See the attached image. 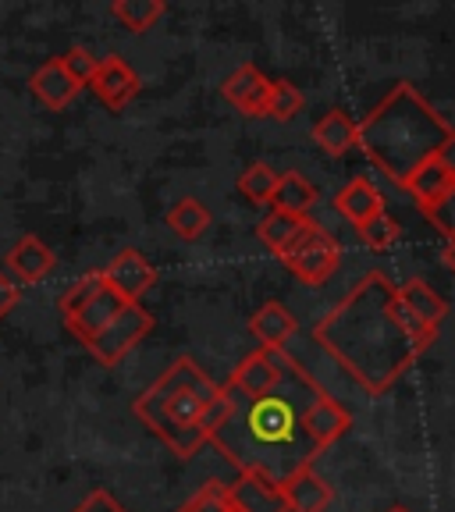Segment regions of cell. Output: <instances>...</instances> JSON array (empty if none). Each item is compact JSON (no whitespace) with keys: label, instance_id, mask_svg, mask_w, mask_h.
Here are the masks:
<instances>
[{"label":"cell","instance_id":"30","mask_svg":"<svg viewBox=\"0 0 455 512\" xmlns=\"http://www.w3.org/2000/svg\"><path fill=\"white\" fill-rule=\"evenodd\" d=\"M420 214H424L427 221H431L434 228L445 235V239H455V185L448 192H441L434 203H424V207H420Z\"/></svg>","mask_w":455,"mask_h":512},{"label":"cell","instance_id":"5","mask_svg":"<svg viewBox=\"0 0 455 512\" xmlns=\"http://www.w3.org/2000/svg\"><path fill=\"white\" fill-rule=\"evenodd\" d=\"M288 271L296 274L303 285H324L331 274L342 264V246L331 239V232H324L320 224L306 221V228L299 232V239L278 256Z\"/></svg>","mask_w":455,"mask_h":512},{"label":"cell","instance_id":"15","mask_svg":"<svg viewBox=\"0 0 455 512\" xmlns=\"http://www.w3.org/2000/svg\"><path fill=\"white\" fill-rule=\"evenodd\" d=\"M125 306L128 303H121L111 288L104 285V292H100V296H93L79 313H75V317L64 320V328L72 331V335L79 338L82 345H86V342H93V338L100 335V331H104L107 324H111V320L118 317L121 310H125Z\"/></svg>","mask_w":455,"mask_h":512},{"label":"cell","instance_id":"12","mask_svg":"<svg viewBox=\"0 0 455 512\" xmlns=\"http://www.w3.org/2000/svg\"><path fill=\"white\" fill-rule=\"evenodd\" d=\"M349 427H352L349 409H345L342 402L331 399L328 392H320L317 399H313V406L306 409V416H303V431H306V438H310V445L317 448V452H324V448L335 445V441L342 438Z\"/></svg>","mask_w":455,"mask_h":512},{"label":"cell","instance_id":"36","mask_svg":"<svg viewBox=\"0 0 455 512\" xmlns=\"http://www.w3.org/2000/svg\"><path fill=\"white\" fill-rule=\"evenodd\" d=\"M178 512H182V509H178Z\"/></svg>","mask_w":455,"mask_h":512},{"label":"cell","instance_id":"35","mask_svg":"<svg viewBox=\"0 0 455 512\" xmlns=\"http://www.w3.org/2000/svg\"><path fill=\"white\" fill-rule=\"evenodd\" d=\"M388 512H409V509H402V505H395V509H388Z\"/></svg>","mask_w":455,"mask_h":512},{"label":"cell","instance_id":"32","mask_svg":"<svg viewBox=\"0 0 455 512\" xmlns=\"http://www.w3.org/2000/svg\"><path fill=\"white\" fill-rule=\"evenodd\" d=\"M72 512H128V509L111 495V491H89Z\"/></svg>","mask_w":455,"mask_h":512},{"label":"cell","instance_id":"21","mask_svg":"<svg viewBox=\"0 0 455 512\" xmlns=\"http://www.w3.org/2000/svg\"><path fill=\"white\" fill-rule=\"evenodd\" d=\"M395 292H399V303L406 306L416 320H424L427 328H434V331L441 328V320H445V313H448V303L427 285L424 278H409L406 285H395Z\"/></svg>","mask_w":455,"mask_h":512},{"label":"cell","instance_id":"7","mask_svg":"<svg viewBox=\"0 0 455 512\" xmlns=\"http://www.w3.org/2000/svg\"><path fill=\"white\" fill-rule=\"evenodd\" d=\"M100 274H104V285L128 306H139L146 292L157 285V267L139 249H121Z\"/></svg>","mask_w":455,"mask_h":512},{"label":"cell","instance_id":"37","mask_svg":"<svg viewBox=\"0 0 455 512\" xmlns=\"http://www.w3.org/2000/svg\"><path fill=\"white\" fill-rule=\"evenodd\" d=\"M232 512H235V509H232Z\"/></svg>","mask_w":455,"mask_h":512},{"label":"cell","instance_id":"28","mask_svg":"<svg viewBox=\"0 0 455 512\" xmlns=\"http://www.w3.org/2000/svg\"><path fill=\"white\" fill-rule=\"evenodd\" d=\"M399 235H402L399 221H395L388 210H384V214H377V217H370V221L360 228V239L367 242L370 249H392L395 242H399Z\"/></svg>","mask_w":455,"mask_h":512},{"label":"cell","instance_id":"4","mask_svg":"<svg viewBox=\"0 0 455 512\" xmlns=\"http://www.w3.org/2000/svg\"><path fill=\"white\" fill-rule=\"evenodd\" d=\"M221 395V384H214L192 356H178L157 381L132 402V413L157 434L178 459H192L207 445L200 420L203 409Z\"/></svg>","mask_w":455,"mask_h":512},{"label":"cell","instance_id":"31","mask_svg":"<svg viewBox=\"0 0 455 512\" xmlns=\"http://www.w3.org/2000/svg\"><path fill=\"white\" fill-rule=\"evenodd\" d=\"M182 512H232L228 488H224L221 480H210V484H203V488L182 505Z\"/></svg>","mask_w":455,"mask_h":512},{"label":"cell","instance_id":"14","mask_svg":"<svg viewBox=\"0 0 455 512\" xmlns=\"http://www.w3.org/2000/svg\"><path fill=\"white\" fill-rule=\"evenodd\" d=\"M296 328V313L281 303H264L249 317V335L256 338V349L264 352H281L288 345V338L296 335Z\"/></svg>","mask_w":455,"mask_h":512},{"label":"cell","instance_id":"18","mask_svg":"<svg viewBox=\"0 0 455 512\" xmlns=\"http://www.w3.org/2000/svg\"><path fill=\"white\" fill-rule=\"evenodd\" d=\"M317 200H320V192L310 178L299 175V171H285V175H278V185H274L271 210H281V214H288V217H306L317 207Z\"/></svg>","mask_w":455,"mask_h":512},{"label":"cell","instance_id":"29","mask_svg":"<svg viewBox=\"0 0 455 512\" xmlns=\"http://www.w3.org/2000/svg\"><path fill=\"white\" fill-rule=\"evenodd\" d=\"M61 61V68H64V75L75 82V86H89L93 82V75H96V64H100V57L93 54V50H86V47H72L68 54H61L57 57Z\"/></svg>","mask_w":455,"mask_h":512},{"label":"cell","instance_id":"8","mask_svg":"<svg viewBox=\"0 0 455 512\" xmlns=\"http://www.w3.org/2000/svg\"><path fill=\"white\" fill-rule=\"evenodd\" d=\"M89 89H93L96 100H100L104 107H111V111H125V107L139 96V89H143V79H139L136 68H132L125 57L111 54V57H100Z\"/></svg>","mask_w":455,"mask_h":512},{"label":"cell","instance_id":"2","mask_svg":"<svg viewBox=\"0 0 455 512\" xmlns=\"http://www.w3.org/2000/svg\"><path fill=\"white\" fill-rule=\"evenodd\" d=\"M224 392L232 395V416L210 441L228 463L239 466V473L256 470L281 484L288 473L313 466L320 452L306 438L303 416L324 388L288 352H281V381L267 395L246 399L232 388Z\"/></svg>","mask_w":455,"mask_h":512},{"label":"cell","instance_id":"9","mask_svg":"<svg viewBox=\"0 0 455 512\" xmlns=\"http://www.w3.org/2000/svg\"><path fill=\"white\" fill-rule=\"evenodd\" d=\"M4 264H8V271H11L8 278L15 281V285H40L47 274H54L57 253L43 239H36V235H22V239L8 249Z\"/></svg>","mask_w":455,"mask_h":512},{"label":"cell","instance_id":"25","mask_svg":"<svg viewBox=\"0 0 455 512\" xmlns=\"http://www.w3.org/2000/svg\"><path fill=\"white\" fill-rule=\"evenodd\" d=\"M100 292H104V274H100V271H86L79 281H75L72 288H64V296L57 299V310H61V320L75 317V313H79L82 306H86L93 296H100Z\"/></svg>","mask_w":455,"mask_h":512},{"label":"cell","instance_id":"11","mask_svg":"<svg viewBox=\"0 0 455 512\" xmlns=\"http://www.w3.org/2000/svg\"><path fill=\"white\" fill-rule=\"evenodd\" d=\"M267 93H271V79H267L256 64H242V68H235L221 86L224 100H228L235 111L246 114V118H264Z\"/></svg>","mask_w":455,"mask_h":512},{"label":"cell","instance_id":"26","mask_svg":"<svg viewBox=\"0 0 455 512\" xmlns=\"http://www.w3.org/2000/svg\"><path fill=\"white\" fill-rule=\"evenodd\" d=\"M274 185H278V171H274L271 164H264V160H260V164H249L239 175V192L249 203H271Z\"/></svg>","mask_w":455,"mask_h":512},{"label":"cell","instance_id":"20","mask_svg":"<svg viewBox=\"0 0 455 512\" xmlns=\"http://www.w3.org/2000/svg\"><path fill=\"white\" fill-rule=\"evenodd\" d=\"M313 143L324 153H331V157H345V153L356 150V143H360V125L345 111H328L313 125Z\"/></svg>","mask_w":455,"mask_h":512},{"label":"cell","instance_id":"13","mask_svg":"<svg viewBox=\"0 0 455 512\" xmlns=\"http://www.w3.org/2000/svg\"><path fill=\"white\" fill-rule=\"evenodd\" d=\"M278 488H281V495H285L288 512H328V505L335 502L331 484L320 477L313 466H303V470L288 473Z\"/></svg>","mask_w":455,"mask_h":512},{"label":"cell","instance_id":"22","mask_svg":"<svg viewBox=\"0 0 455 512\" xmlns=\"http://www.w3.org/2000/svg\"><path fill=\"white\" fill-rule=\"evenodd\" d=\"M306 221H310V217H288V214H281V210H271L264 221L256 224V235H260V242H264L274 256H281L292 242L299 239Z\"/></svg>","mask_w":455,"mask_h":512},{"label":"cell","instance_id":"27","mask_svg":"<svg viewBox=\"0 0 455 512\" xmlns=\"http://www.w3.org/2000/svg\"><path fill=\"white\" fill-rule=\"evenodd\" d=\"M306 96L299 93V86H292V82L278 79L271 82V93H267V111L264 118H274V121H292L299 111H303Z\"/></svg>","mask_w":455,"mask_h":512},{"label":"cell","instance_id":"10","mask_svg":"<svg viewBox=\"0 0 455 512\" xmlns=\"http://www.w3.org/2000/svg\"><path fill=\"white\" fill-rule=\"evenodd\" d=\"M224 488H228V502L235 512H288L278 480H271L267 473H239V480L224 484Z\"/></svg>","mask_w":455,"mask_h":512},{"label":"cell","instance_id":"34","mask_svg":"<svg viewBox=\"0 0 455 512\" xmlns=\"http://www.w3.org/2000/svg\"><path fill=\"white\" fill-rule=\"evenodd\" d=\"M441 260H445V267L455 274V239H448V242H445V253H441Z\"/></svg>","mask_w":455,"mask_h":512},{"label":"cell","instance_id":"24","mask_svg":"<svg viewBox=\"0 0 455 512\" xmlns=\"http://www.w3.org/2000/svg\"><path fill=\"white\" fill-rule=\"evenodd\" d=\"M164 11H168L164 0H114L111 4V15L128 32H150L164 18Z\"/></svg>","mask_w":455,"mask_h":512},{"label":"cell","instance_id":"6","mask_svg":"<svg viewBox=\"0 0 455 512\" xmlns=\"http://www.w3.org/2000/svg\"><path fill=\"white\" fill-rule=\"evenodd\" d=\"M150 331H153V313L143 310V303L125 306V310H121L118 317L93 338V342H86V349L100 367H118V363L125 360L128 352L136 349Z\"/></svg>","mask_w":455,"mask_h":512},{"label":"cell","instance_id":"1","mask_svg":"<svg viewBox=\"0 0 455 512\" xmlns=\"http://www.w3.org/2000/svg\"><path fill=\"white\" fill-rule=\"evenodd\" d=\"M434 338L438 331L399 303V292L384 271L363 274L349 296L313 328V342L370 395L392 392Z\"/></svg>","mask_w":455,"mask_h":512},{"label":"cell","instance_id":"33","mask_svg":"<svg viewBox=\"0 0 455 512\" xmlns=\"http://www.w3.org/2000/svg\"><path fill=\"white\" fill-rule=\"evenodd\" d=\"M18 303H22V288H18L8 274L0 271V320L8 317V313H15Z\"/></svg>","mask_w":455,"mask_h":512},{"label":"cell","instance_id":"19","mask_svg":"<svg viewBox=\"0 0 455 512\" xmlns=\"http://www.w3.org/2000/svg\"><path fill=\"white\" fill-rule=\"evenodd\" d=\"M452 185H455V164L448 157H438V160H427L424 168H416L413 175L406 178L402 189L413 196L416 207H424V203H434L441 192H448Z\"/></svg>","mask_w":455,"mask_h":512},{"label":"cell","instance_id":"3","mask_svg":"<svg viewBox=\"0 0 455 512\" xmlns=\"http://www.w3.org/2000/svg\"><path fill=\"white\" fill-rule=\"evenodd\" d=\"M356 146L388 182L406 185V178L427 160L448 157L455 146V125H448L445 114L427 104L413 82H395L360 121Z\"/></svg>","mask_w":455,"mask_h":512},{"label":"cell","instance_id":"17","mask_svg":"<svg viewBox=\"0 0 455 512\" xmlns=\"http://www.w3.org/2000/svg\"><path fill=\"white\" fill-rule=\"evenodd\" d=\"M29 89H32V96H36L43 107H50V111H64V107H68L75 96H79V86H75V82L64 75V68H61V61H57V57L32 72Z\"/></svg>","mask_w":455,"mask_h":512},{"label":"cell","instance_id":"23","mask_svg":"<svg viewBox=\"0 0 455 512\" xmlns=\"http://www.w3.org/2000/svg\"><path fill=\"white\" fill-rule=\"evenodd\" d=\"M168 228L182 242H196L210 228V210L203 207L196 196H182V200L168 210Z\"/></svg>","mask_w":455,"mask_h":512},{"label":"cell","instance_id":"16","mask_svg":"<svg viewBox=\"0 0 455 512\" xmlns=\"http://www.w3.org/2000/svg\"><path fill=\"white\" fill-rule=\"evenodd\" d=\"M335 210L352 224V228H363L370 217L384 214V196L370 178H352V182L335 196Z\"/></svg>","mask_w":455,"mask_h":512}]
</instances>
